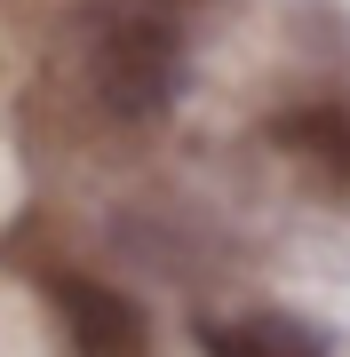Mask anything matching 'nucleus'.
<instances>
[{
    "label": "nucleus",
    "mask_w": 350,
    "mask_h": 357,
    "mask_svg": "<svg viewBox=\"0 0 350 357\" xmlns=\"http://www.w3.org/2000/svg\"><path fill=\"white\" fill-rule=\"evenodd\" d=\"M88 72H96V103L112 119H159L183 88V48L159 16H119L96 32Z\"/></svg>",
    "instance_id": "obj_1"
},
{
    "label": "nucleus",
    "mask_w": 350,
    "mask_h": 357,
    "mask_svg": "<svg viewBox=\"0 0 350 357\" xmlns=\"http://www.w3.org/2000/svg\"><path fill=\"white\" fill-rule=\"evenodd\" d=\"M56 310H64L72 357H152V326L119 286L96 278H56Z\"/></svg>",
    "instance_id": "obj_2"
},
{
    "label": "nucleus",
    "mask_w": 350,
    "mask_h": 357,
    "mask_svg": "<svg viewBox=\"0 0 350 357\" xmlns=\"http://www.w3.org/2000/svg\"><path fill=\"white\" fill-rule=\"evenodd\" d=\"M271 143L302 175H319L326 191H350V112L342 103H302V112L271 119Z\"/></svg>",
    "instance_id": "obj_3"
},
{
    "label": "nucleus",
    "mask_w": 350,
    "mask_h": 357,
    "mask_svg": "<svg viewBox=\"0 0 350 357\" xmlns=\"http://www.w3.org/2000/svg\"><path fill=\"white\" fill-rule=\"evenodd\" d=\"M199 357H326V342L302 318H223V326H199Z\"/></svg>",
    "instance_id": "obj_4"
}]
</instances>
